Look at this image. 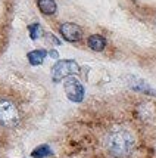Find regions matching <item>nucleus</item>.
I'll return each mask as SVG.
<instances>
[{"label": "nucleus", "mask_w": 156, "mask_h": 158, "mask_svg": "<svg viewBox=\"0 0 156 158\" xmlns=\"http://www.w3.org/2000/svg\"><path fill=\"white\" fill-rule=\"evenodd\" d=\"M134 136L127 130H114L106 138V149L115 158H128L134 151Z\"/></svg>", "instance_id": "1"}, {"label": "nucleus", "mask_w": 156, "mask_h": 158, "mask_svg": "<svg viewBox=\"0 0 156 158\" xmlns=\"http://www.w3.org/2000/svg\"><path fill=\"white\" fill-rule=\"evenodd\" d=\"M19 120L18 106L9 99H0V124L5 127H15L19 124Z\"/></svg>", "instance_id": "2"}, {"label": "nucleus", "mask_w": 156, "mask_h": 158, "mask_svg": "<svg viewBox=\"0 0 156 158\" xmlns=\"http://www.w3.org/2000/svg\"><path fill=\"white\" fill-rule=\"evenodd\" d=\"M80 67L78 64L72 59H62L58 61L52 68V77H53V81H61L63 78H69V77L78 74Z\"/></svg>", "instance_id": "3"}, {"label": "nucleus", "mask_w": 156, "mask_h": 158, "mask_svg": "<svg viewBox=\"0 0 156 158\" xmlns=\"http://www.w3.org/2000/svg\"><path fill=\"white\" fill-rule=\"evenodd\" d=\"M63 89H65V93L71 102H81L84 99V86H82L80 80H77L74 77H69L66 81L63 83Z\"/></svg>", "instance_id": "4"}, {"label": "nucleus", "mask_w": 156, "mask_h": 158, "mask_svg": "<svg viewBox=\"0 0 156 158\" xmlns=\"http://www.w3.org/2000/svg\"><path fill=\"white\" fill-rule=\"evenodd\" d=\"M61 34L65 40L68 41H78L81 39L82 31L80 25H77L74 22H65L61 25Z\"/></svg>", "instance_id": "5"}, {"label": "nucleus", "mask_w": 156, "mask_h": 158, "mask_svg": "<svg viewBox=\"0 0 156 158\" xmlns=\"http://www.w3.org/2000/svg\"><path fill=\"white\" fill-rule=\"evenodd\" d=\"M87 44L91 50H94V52H102L103 49L106 48V39L100 34H93V35L88 37Z\"/></svg>", "instance_id": "6"}, {"label": "nucleus", "mask_w": 156, "mask_h": 158, "mask_svg": "<svg viewBox=\"0 0 156 158\" xmlns=\"http://www.w3.org/2000/svg\"><path fill=\"white\" fill-rule=\"evenodd\" d=\"M27 56L31 65H41L43 61L46 59V56H47V52L43 50V49H37V50H31Z\"/></svg>", "instance_id": "7"}, {"label": "nucleus", "mask_w": 156, "mask_h": 158, "mask_svg": "<svg viewBox=\"0 0 156 158\" xmlns=\"http://www.w3.org/2000/svg\"><path fill=\"white\" fill-rule=\"evenodd\" d=\"M37 6L41 14L53 15L56 12V2L54 0H37Z\"/></svg>", "instance_id": "8"}, {"label": "nucleus", "mask_w": 156, "mask_h": 158, "mask_svg": "<svg viewBox=\"0 0 156 158\" xmlns=\"http://www.w3.org/2000/svg\"><path fill=\"white\" fill-rule=\"evenodd\" d=\"M131 87L134 90H138V92H144V93H149V95H156L155 92L150 89V86L147 83H144L143 80L136 78V77H133V80H131Z\"/></svg>", "instance_id": "9"}, {"label": "nucleus", "mask_w": 156, "mask_h": 158, "mask_svg": "<svg viewBox=\"0 0 156 158\" xmlns=\"http://www.w3.org/2000/svg\"><path fill=\"white\" fill-rule=\"evenodd\" d=\"M52 155V149L49 148L47 145H40L37 146L34 151L31 152V157L33 158H47Z\"/></svg>", "instance_id": "10"}, {"label": "nucleus", "mask_w": 156, "mask_h": 158, "mask_svg": "<svg viewBox=\"0 0 156 158\" xmlns=\"http://www.w3.org/2000/svg\"><path fill=\"white\" fill-rule=\"evenodd\" d=\"M28 30H30V37L33 39V40H37L38 37H40V25L38 24H31L30 27H28Z\"/></svg>", "instance_id": "11"}, {"label": "nucleus", "mask_w": 156, "mask_h": 158, "mask_svg": "<svg viewBox=\"0 0 156 158\" xmlns=\"http://www.w3.org/2000/svg\"><path fill=\"white\" fill-rule=\"evenodd\" d=\"M50 56H52V58H58V52L52 50V52H50Z\"/></svg>", "instance_id": "12"}]
</instances>
